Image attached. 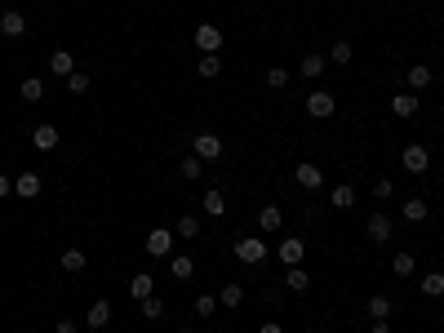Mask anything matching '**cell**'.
Instances as JSON below:
<instances>
[{"instance_id": "cell-1", "label": "cell", "mask_w": 444, "mask_h": 333, "mask_svg": "<svg viewBox=\"0 0 444 333\" xmlns=\"http://www.w3.org/2000/svg\"><path fill=\"white\" fill-rule=\"evenodd\" d=\"M400 165H404V174H413V178H422L431 169V151L422 147V142H409V147L400 151Z\"/></svg>"}, {"instance_id": "cell-2", "label": "cell", "mask_w": 444, "mask_h": 333, "mask_svg": "<svg viewBox=\"0 0 444 333\" xmlns=\"http://www.w3.org/2000/svg\"><path fill=\"white\" fill-rule=\"evenodd\" d=\"M235 258L249 262V266H262V262H267V240H258V236H244V240H235Z\"/></svg>"}, {"instance_id": "cell-3", "label": "cell", "mask_w": 444, "mask_h": 333, "mask_svg": "<svg viewBox=\"0 0 444 333\" xmlns=\"http://www.w3.org/2000/svg\"><path fill=\"white\" fill-rule=\"evenodd\" d=\"M338 111V98L329 89H311L307 93V116H316V120H329Z\"/></svg>"}, {"instance_id": "cell-4", "label": "cell", "mask_w": 444, "mask_h": 333, "mask_svg": "<svg viewBox=\"0 0 444 333\" xmlns=\"http://www.w3.org/2000/svg\"><path fill=\"white\" fill-rule=\"evenodd\" d=\"M191 41H196V49H200V54H222V27H213V23H200V27H196V36H191Z\"/></svg>"}, {"instance_id": "cell-5", "label": "cell", "mask_w": 444, "mask_h": 333, "mask_svg": "<svg viewBox=\"0 0 444 333\" xmlns=\"http://www.w3.org/2000/svg\"><path fill=\"white\" fill-rule=\"evenodd\" d=\"M391 236H395V222L386 214H373L369 222H364V240H369V244H386Z\"/></svg>"}, {"instance_id": "cell-6", "label": "cell", "mask_w": 444, "mask_h": 333, "mask_svg": "<svg viewBox=\"0 0 444 333\" xmlns=\"http://www.w3.org/2000/svg\"><path fill=\"white\" fill-rule=\"evenodd\" d=\"M174 240H178V236L169 231V227H156V231L147 236V253H151V258H169V253H174Z\"/></svg>"}, {"instance_id": "cell-7", "label": "cell", "mask_w": 444, "mask_h": 333, "mask_svg": "<svg viewBox=\"0 0 444 333\" xmlns=\"http://www.w3.org/2000/svg\"><path fill=\"white\" fill-rule=\"evenodd\" d=\"M191 151H196L200 160H222V138H218V133H196Z\"/></svg>"}, {"instance_id": "cell-8", "label": "cell", "mask_w": 444, "mask_h": 333, "mask_svg": "<svg viewBox=\"0 0 444 333\" xmlns=\"http://www.w3.org/2000/svg\"><path fill=\"white\" fill-rule=\"evenodd\" d=\"M294 183L302 187V192H320V187H325V174H320V165H298Z\"/></svg>"}, {"instance_id": "cell-9", "label": "cell", "mask_w": 444, "mask_h": 333, "mask_svg": "<svg viewBox=\"0 0 444 333\" xmlns=\"http://www.w3.org/2000/svg\"><path fill=\"white\" fill-rule=\"evenodd\" d=\"M111 311H116V307H111L107 298H98L89 311H84V325H89V329H107L111 325Z\"/></svg>"}, {"instance_id": "cell-10", "label": "cell", "mask_w": 444, "mask_h": 333, "mask_svg": "<svg viewBox=\"0 0 444 333\" xmlns=\"http://www.w3.org/2000/svg\"><path fill=\"white\" fill-rule=\"evenodd\" d=\"M14 196L18 200H36V196H40V174H32V169H27V174H18L14 178Z\"/></svg>"}, {"instance_id": "cell-11", "label": "cell", "mask_w": 444, "mask_h": 333, "mask_svg": "<svg viewBox=\"0 0 444 333\" xmlns=\"http://www.w3.org/2000/svg\"><path fill=\"white\" fill-rule=\"evenodd\" d=\"M391 311H395V302L386 298V293H373V298L364 302V316L369 320H391Z\"/></svg>"}, {"instance_id": "cell-12", "label": "cell", "mask_w": 444, "mask_h": 333, "mask_svg": "<svg viewBox=\"0 0 444 333\" xmlns=\"http://www.w3.org/2000/svg\"><path fill=\"white\" fill-rule=\"evenodd\" d=\"M285 289L289 293H307L311 289V271L307 266H285Z\"/></svg>"}, {"instance_id": "cell-13", "label": "cell", "mask_w": 444, "mask_h": 333, "mask_svg": "<svg viewBox=\"0 0 444 333\" xmlns=\"http://www.w3.org/2000/svg\"><path fill=\"white\" fill-rule=\"evenodd\" d=\"M418 93H395L391 98V116H400V120H409V116H418Z\"/></svg>"}, {"instance_id": "cell-14", "label": "cell", "mask_w": 444, "mask_h": 333, "mask_svg": "<svg viewBox=\"0 0 444 333\" xmlns=\"http://www.w3.org/2000/svg\"><path fill=\"white\" fill-rule=\"evenodd\" d=\"M23 32H27V18L18 14V9H9V14L0 18V36H5V41H18Z\"/></svg>"}, {"instance_id": "cell-15", "label": "cell", "mask_w": 444, "mask_h": 333, "mask_svg": "<svg viewBox=\"0 0 444 333\" xmlns=\"http://www.w3.org/2000/svg\"><path fill=\"white\" fill-rule=\"evenodd\" d=\"M280 262H285V266H302V258H307V244H302V240H280Z\"/></svg>"}, {"instance_id": "cell-16", "label": "cell", "mask_w": 444, "mask_h": 333, "mask_svg": "<svg viewBox=\"0 0 444 333\" xmlns=\"http://www.w3.org/2000/svg\"><path fill=\"white\" fill-rule=\"evenodd\" d=\"M258 227H262V231H280V227H285V214H280V205H262L258 209Z\"/></svg>"}, {"instance_id": "cell-17", "label": "cell", "mask_w": 444, "mask_h": 333, "mask_svg": "<svg viewBox=\"0 0 444 333\" xmlns=\"http://www.w3.org/2000/svg\"><path fill=\"white\" fill-rule=\"evenodd\" d=\"M32 147L36 151H54V147H58V129H54V125H36L32 129Z\"/></svg>"}, {"instance_id": "cell-18", "label": "cell", "mask_w": 444, "mask_h": 333, "mask_svg": "<svg viewBox=\"0 0 444 333\" xmlns=\"http://www.w3.org/2000/svg\"><path fill=\"white\" fill-rule=\"evenodd\" d=\"M431 76H436V71H431L427 62H413L409 71H404V80H409V89L418 93V89H427V84H431Z\"/></svg>"}, {"instance_id": "cell-19", "label": "cell", "mask_w": 444, "mask_h": 333, "mask_svg": "<svg viewBox=\"0 0 444 333\" xmlns=\"http://www.w3.org/2000/svg\"><path fill=\"white\" fill-rule=\"evenodd\" d=\"M427 214H431V209H427V200H418V196L400 205V218H404V222H427Z\"/></svg>"}, {"instance_id": "cell-20", "label": "cell", "mask_w": 444, "mask_h": 333, "mask_svg": "<svg viewBox=\"0 0 444 333\" xmlns=\"http://www.w3.org/2000/svg\"><path fill=\"white\" fill-rule=\"evenodd\" d=\"M200 209H205L209 218H222V214H226V196L218 192V187H209V192H205V200H200Z\"/></svg>"}, {"instance_id": "cell-21", "label": "cell", "mask_w": 444, "mask_h": 333, "mask_svg": "<svg viewBox=\"0 0 444 333\" xmlns=\"http://www.w3.org/2000/svg\"><path fill=\"white\" fill-rule=\"evenodd\" d=\"M174 236H178V240H196V236H200V218H196V214H183L174 222Z\"/></svg>"}, {"instance_id": "cell-22", "label": "cell", "mask_w": 444, "mask_h": 333, "mask_svg": "<svg viewBox=\"0 0 444 333\" xmlns=\"http://www.w3.org/2000/svg\"><path fill=\"white\" fill-rule=\"evenodd\" d=\"M325 67H329V58H325V54H307V58H302V67H298V71L307 76V80H316V76H325Z\"/></svg>"}, {"instance_id": "cell-23", "label": "cell", "mask_w": 444, "mask_h": 333, "mask_svg": "<svg viewBox=\"0 0 444 333\" xmlns=\"http://www.w3.org/2000/svg\"><path fill=\"white\" fill-rule=\"evenodd\" d=\"M169 275H178V280H191V275H196V262L187 258V253H174V258H169Z\"/></svg>"}, {"instance_id": "cell-24", "label": "cell", "mask_w": 444, "mask_h": 333, "mask_svg": "<svg viewBox=\"0 0 444 333\" xmlns=\"http://www.w3.org/2000/svg\"><path fill=\"white\" fill-rule=\"evenodd\" d=\"M240 302H244V289H240L235 280H226V284H222V293H218V307L231 311V307H240Z\"/></svg>"}, {"instance_id": "cell-25", "label": "cell", "mask_w": 444, "mask_h": 333, "mask_svg": "<svg viewBox=\"0 0 444 333\" xmlns=\"http://www.w3.org/2000/svg\"><path fill=\"white\" fill-rule=\"evenodd\" d=\"M49 71H54V76H62V80H67V76L75 71V58H71L67 49H58V54H54V58H49Z\"/></svg>"}, {"instance_id": "cell-26", "label": "cell", "mask_w": 444, "mask_h": 333, "mask_svg": "<svg viewBox=\"0 0 444 333\" xmlns=\"http://www.w3.org/2000/svg\"><path fill=\"white\" fill-rule=\"evenodd\" d=\"M129 293H134L138 302L151 298V293H156V275H134V280H129Z\"/></svg>"}, {"instance_id": "cell-27", "label": "cell", "mask_w": 444, "mask_h": 333, "mask_svg": "<svg viewBox=\"0 0 444 333\" xmlns=\"http://www.w3.org/2000/svg\"><path fill=\"white\" fill-rule=\"evenodd\" d=\"M422 298H444V275L440 271H431V275H422Z\"/></svg>"}, {"instance_id": "cell-28", "label": "cell", "mask_w": 444, "mask_h": 333, "mask_svg": "<svg viewBox=\"0 0 444 333\" xmlns=\"http://www.w3.org/2000/svg\"><path fill=\"white\" fill-rule=\"evenodd\" d=\"M18 93H23V102H40L45 98V80H40V76H27Z\"/></svg>"}, {"instance_id": "cell-29", "label": "cell", "mask_w": 444, "mask_h": 333, "mask_svg": "<svg viewBox=\"0 0 444 333\" xmlns=\"http://www.w3.org/2000/svg\"><path fill=\"white\" fill-rule=\"evenodd\" d=\"M196 67H200V76H209V80H213V76H222V54H200V62H196Z\"/></svg>"}, {"instance_id": "cell-30", "label": "cell", "mask_w": 444, "mask_h": 333, "mask_svg": "<svg viewBox=\"0 0 444 333\" xmlns=\"http://www.w3.org/2000/svg\"><path fill=\"white\" fill-rule=\"evenodd\" d=\"M329 200H334V209H351L355 205V187H334V192H329Z\"/></svg>"}, {"instance_id": "cell-31", "label": "cell", "mask_w": 444, "mask_h": 333, "mask_svg": "<svg viewBox=\"0 0 444 333\" xmlns=\"http://www.w3.org/2000/svg\"><path fill=\"white\" fill-rule=\"evenodd\" d=\"M138 311H143L147 320H165V302H160L156 293H151V298H143V302H138Z\"/></svg>"}, {"instance_id": "cell-32", "label": "cell", "mask_w": 444, "mask_h": 333, "mask_svg": "<svg viewBox=\"0 0 444 333\" xmlns=\"http://www.w3.org/2000/svg\"><path fill=\"white\" fill-rule=\"evenodd\" d=\"M196 316H200V320L218 316V298H213V293H200V298H196Z\"/></svg>"}, {"instance_id": "cell-33", "label": "cell", "mask_w": 444, "mask_h": 333, "mask_svg": "<svg viewBox=\"0 0 444 333\" xmlns=\"http://www.w3.org/2000/svg\"><path fill=\"white\" fill-rule=\"evenodd\" d=\"M84 262H89V258H84V249H67V253H62V271H84Z\"/></svg>"}, {"instance_id": "cell-34", "label": "cell", "mask_w": 444, "mask_h": 333, "mask_svg": "<svg viewBox=\"0 0 444 333\" xmlns=\"http://www.w3.org/2000/svg\"><path fill=\"white\" fill-rule=\"evenodd\" d=\"M200 174H205V160H200V156H196V151H191V156L183 160V178H187V183H196V178H200Z\"/></svg>"}, {"instance_id": "cell-35", "label": "cell", "mask_w": 444, "mask_h": 333, "mask_svg": "<svg viewBox=\"0 0 444 333\" xmlns=\"http://www.w3.org/2000/svg\"><path fill=\"white\" fill-rule=\"evenodd\" d=\"M351 54H355L351 45H347V41H338L334 49H329V62H334V67H347V62H351Z\"/></svg>"}, {"instance_id": "cell-36", "label": "cell", "mask_w": 444, "mask_h": 333, "mask_svg": "<svg viewBox=\"0 0 444 333\" xmlns=\"http://www.w3.org/2000/svg\"><path fill=\"white\" fill-rule=\"evenodd\" d=\"M67 93H75V98H80V93H89V76H84V71H71L67 76Z\"/></svg>"}, {"instance_id": "cell-37", "label": "cell", "mask_w": 444, "mask_h": 333, "mask_svg": "<svg viewBox=\"0 0 444 333\" xmlns=\"http://www.w3.org/2000/svg\"><path fill=\"white\" fill-rule=\"evenodd\" d=\"M413 266H418V262H413V253H395V258H391V271L395 275H413Z\"/></svg>"}, {"instance_id": "cell-38", "label": "cell", "mask_w": 444, "mask_h": 333, "mask_svg": "<svg viewBox=\"0 0 444 333\" xmlns=\"http://www.w3.org/2000/svg\"><path fill=\"white\" fill-rule=\"evenodd\" d=\"M285 84H289V71L285 67H271L267 71V89H285Z\"/></svg>"}, {"instance_id": "cell-39", "label": "cell", "mask_w": 444, "mask_h": 333, "mask_svg": "<svg viewBox=\"0 0 444 333\" xmlns=\"http://www.w3.org/2000/svg\"><path fill=\"white\" fill-rule=\"evenodd\" d=\"M391 192H395V187H391V178H377V183H373V196H377V200H386Z\"/></svg>"}, {"instance_id": "cell-40", "label": "cell", "mask_w": 444, "mask_h": 333, "mask_svg": "<svg viewBox=\"0 0 444 333\" xmlns=\"http://www.w3.org/2000/svg\"><path fill=\"white\" fill-rule=\"evenodd\" d=\"M58 333H80V325L75 320H58Z\"/></svg>"}, {"instance_id": "cell-41", "label": "cell", "mask_w": 444, "mask_h": 333, "mask_svg": "<svg viewBox=\"0 0 444 333\" xmlns=\"http://www.w3.org/2000/svg\"><path fill=\"white\" fill-rule=\"evenodd\" d=\"M258 333H285V329H280L276 320H267V325H258Z\"/></svg>"}, {"instance_id": "cell-42", "label": "cell", "mask_w": 444, "mask_h": 333, "mask_svg": "<svg viewBox=\"0 0 444 333\" xmlns=\"http://www.w3.org/2000/svg\"><path fill=\"white\" fill-rule=\"evenodd\" d=\"M9 192H14V183H9V178H5V174H0V200H5Z\"/></svg>"}, {"instance_id": "cell-43", "label": "cell", "mask_w": 444, "mask_h": 333, "mask_svg": "<svg viewBox=\"0 0 444 333\" xmlns=\"http://www.w3.org/2000/svg\"><path fill=\"white\" fill-rule=\"evenodd\" d=\"M373 333H391V325H386V320H373Z\"/></svg>"}, {"instance_id": "cell-44", "label": "cell", "mask_w": 444, "mask_h": 333, "mask_svg": "<svg viewBox=\"0 0 444 333\" xmlns=\"http://www.w3.org/2000/svg\"><path fill=\"white\" fill-rule=\"evenodd\" d=\"M440 178H444V160H440Z\"/></svg>"}, {"instance_id": "cell-45", "label": "cell", "mask_w": 444, "mask_h": 333, "mask_svg": "<svg viewBox=\"0 0 444 333\" xmlns=\"http://www.w3.org/2000/svg\"><path fill=\"white\" fill-rule=\"evenodd\" d=\"M183 333H196V329H183Z\"/></svg>"}, {"instance_id": "cell-46", "label": "cell", "mask_w": 444, "mask_h": 333, "mask_svg": "<svg viewBox=\"0 0 444 333\" xmlns=\"http://www.w3.org/2000/svg\"><path fill=\"white\" fill-rule=\"evenodd\" d=\"M307 333H316V329H307Z\"/></svg>"}]
</instances>
